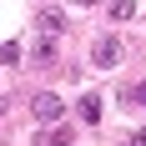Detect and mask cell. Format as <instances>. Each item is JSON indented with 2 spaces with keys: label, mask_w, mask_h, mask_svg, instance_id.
I'll return each instance as SVG.
<instances>
[{
  "label": "cell",
  "mask_w": 146,
  "mask_h": 146,
  "mask_svg": "<svg viewBox=\"0 0 146 146\" xmlns=\"http://www.w3.org/2000/svg\"><path fill=\"white\" fill-rule=\"evenodd\" d=\"M121 106H146V81H136V86H121Z\"/></svg>",
  "instance_id": "cell-5"
},
{
  "label": "cell",
  "mask_w": 146,
  "mask_h": 146,
  "mask_svg": "<svg viewBox=\"0 0 146 146\" xmlns=\"http://www.w3.org/2000/svg\"><path fill=\"white\" fill-rule=\"evenodd\" d=\"M111 15H116V20H131V15H136V0H116Z\"/></svg>",
  "instance_id": "cell-7"
},
{
  "label": "cell",
  "mask_w": 146,
  "mask_h": 146,
  "mask_svg": "<svg viewBox=\"0 0 146 146\" xmlns=\"http://www.w3.org/2000/svg\"><path fill=\"white\" fill-rule=\"evenodd\" d=\"M76 116H81V121L91 126V121L101 116V101H96V96H81V101H76Z\"/></svg>",
  "instance_id": "cell-4"
},
{
  "label": "cell",
  "mask_w": 146,
  "mask_h": 146,
  "mask_svg": "<svg viewBox=\"0 0 146 146\" xmlns=\"http://www.w3.org/2000/svg\"><path fill=\"white\" fill-rule=\"evenodd\" d=\"M30 111H35V121H45V126H50V121H60V96L40 91V96L30 101Z\"/></svg>",
  "instance_id": "cell-1"
},
{
  "label": "cell",
  "mask_w": 146,
  "mask_h": 146,
  "mask_svg": "<svg viewBox=\"0 0 146 146\" xmlns=\"http://www.w3.org/2000/svg\"><path fill=\"white\" fill-rule=\"evenodd\" d=\"M35 146H71V126H56V131H40Z\"/></svg>",
  "instance_id": "cell-3"
},
{
  "label": "cell",
  "mask_w": 146,
  "mask_h": 146,
  "mask_svg": "<svg viewBox=\"0 0 146 146\" xmlns=\"http://www.w3.org/2000/svg\"><path fill=\"white\" fill-rule=\"evenodd\" d=\"M0 121H5V96H0Z\"/></svg>",
  "instance_id": "cell-9"
},
{
  "label": "cell",
  "mask_w": 146,
  "mask_h": 146,
  "mask_svg": "<svg viewBox=\"0 0 146 146\" xmlns=\"http://www.w3.org/2000/svg\"><path fill=\"white\" fill-rule=\"evenodd\" d=\"M131 146H146V126H141V131H136V136H131Z\"/></svg>",
  "instance_id": "cell-8"
},
{
  "label": "cell",
  "mask_w": 146,
  "mask_h": 146,
  "mask_svg": "<svg viewBox=\"0 0 146 146\" xmlns=\"http://www.w3.org/2000/svg\"><path fill=\"white\" fill-rule=\"evenodd\" d=\"M40 30H45V35H60V30H66V15H60V10H45L40 15Z\"/></svg>",
  "instance_id": "cell-6"
},
{
  "label": "cell",
  "mask_w": 146,
  "mask_h": 146,
  "mask_svg": "<svg viewBox=\"0 0 146 146\" xmlns=\"http://www.w3.org/2000/svg\"><path fill=\"white\" fill-rule=\"evenodd\" d=\"M81 5H96V0H81Z\"/></svg>",
  "instance_id": "cell-10"
},
{
  "label": "cell",
  "mask_w": 146,
  "mask_h": 146,
  "mask_svg": "<svg viewBox=\"0 0 146 146\" xmlns=\"http://www.w3.org/2000/svg\"><path fill=\"white\" fill-rule=\"evenodd\" d=\"M91 56H96V66H116V60H121V40H116V35H101Z\"/></svg>",
  "instance_id": "cell-2"
}]
</instances>
